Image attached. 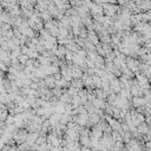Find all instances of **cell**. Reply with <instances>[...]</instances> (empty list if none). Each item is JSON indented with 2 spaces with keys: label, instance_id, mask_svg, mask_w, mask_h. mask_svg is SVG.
Instances as JSON below:
<instances>
[{
  "label": "cell",
  "instance_id": "cell-1",
  "mask_svg": "<svg viewBox=\"0 0 151 151\" xmlns=\"http://www.w3.org/2000/svg\"><path fill=\"white\" fill-rule=\"evenodd\" d=\"M131 100H132L133 106H136V108H139V106H144V105L146 104V100H145V99H142L141 97H133Z\"/></svg>",
  "mask_w": 151,
  "mask_h": 151
},
{
  "label": "cell",
  "instance_id": "cell-2",
  "mask_svg": "<svg viewBox=\"0 0 151 151\" xmlns=\"http://www.w3.org/2000/svg\"><path fill=\"white\" fill-rule=\"evenodd\" d=\"M146 148L151 150V142H146Z\"/></svg>",
  "mask_w": 151,
  "mask_h": 151
},
{
  "label": "cell",
  "instance_id": "cell-3",
  "mask_svg": "<svg viewBox=\"0 0 151 151\" xmlns=\"http://www.w3.org/2000/svg\"><path fill=\"white\" fill-rule=\"evenodd\" d=\"M150 89H151V87H150Z\"/></svg>",
  "mask_w": 151,
  "mask_h": 151
}]
</instances>
